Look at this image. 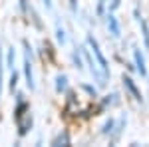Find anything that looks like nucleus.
I'll return each mask as SVG.
<instances>
[{"mask_svg":"<svg viewBox=\"0 0 149 147\" xmlns=\"http://www.w3.org/2000/svg\"><path fill=\"white\" fill-rule=\"evenodd\" d=\"M22 44H24V48H26V56H24V76H26V86H28V90H36L34 74H32V48L28 46L26 40H24Z\"/></svg>","mask_w":149,"mask_h":147,"instance_id":"1","label":"nucleus"},{"mask_svg":"<svg viewBox=\"0 0 149 147\" xmlns=\"http://www.w3.org/2000/svg\"><path fill=\"white\" fill-rule=\"evenodd\" d=\"M88 46L92 48V52H93V56H95V60H97V64H100V70H102L105 76H109V66H107V60L103 58V54H102V50H100V44H97V40L93 38L92 34H88Z\"/></svg>","mask_w":149,"mask_h":147,"instance_id":"2","label":"nucleus"},{"mask_svg":"<svg viewBox=\"0 0 149 147\" xmlns=\"http://www.w3.org/2000/svg\"><path fill=\"white\" fill-rule=\"evenodd\" d=\"M123 86H125V90L133 95V100H135V102H143V95H141L139 88L135 86V82L129 78V76H123Z\"/></svg>","mask_w":149,"mask_h":147,"instance_id":"3","label":"nucleus"},{"mask_svg":"<svg viewBox=\"0 0 149 147\" xmlns=\"http://www.w3.org/2000/svg\"><path fill=\"white\" fill-rule=\"evenodd\" d=\"M133 60H135V68H137V72L141 74V76H147V66H145V58H143V54H141V50H133Z\"/></svg>","mask_w":149,"mask_h":147,"instance_id":"4","label":"nucleus"},{"mask_svg":"<svg viewBox=\"0 0 149 147\" xmlns=\"http://www.w3.org/2000/svg\"><path fill=\"white\" fill-rule=\"evenodd\" d=\"M107 28H109V34L113 36V38H119V36H121V32H119V24H117V20H115L113 14L107 16Z\"/></svg>","mask_w":149,"mask_h":147,"instance_id":"5","label":"nucleus"},{"mask_svg":"<svg viewBox=\"0 0 149 147\" xmlns=\"http://www.w3.org/2000/svg\"><path fill=\"white\" fill-rule=\"evenodd\" d=\"M139 24H141V34H143V38H145V48L149 50V26H147V22H145L143 18H139Z\"/></svg>","mask_w":149,"mask_h":147,"instance_id":"6","label":"nucleus"},{"mask_svg":"<svg viewBox=\"0 0 149 147\" xmlns=\"http://www.w3.org/2000/svg\"><path fill=\"white\" fill-rule=\"evenodd\" d=\"M66 88H68V78L66 76H56V90L66 91Z\"/></svg>","mask_w":149,"mask_h":147,"instance_id":"7","label":"nucleus"},{"mask_svg":"<svg viewBox=\"0 0 149 147\" xmlns=\"http://www.w3.org/2000/svg\"><path fill=\"white\" fill-rule=\"evenodd\" d=\"M52 145H70V137L68 133H60V135L52 141Z\"/></svg>","mask_w":149,"mask_h":147,"instance_id":"8","label":"nucleus"},{"mask_svg":"<svg viewBox=\"0 0 149 147\" xmlns=\"http://www.w3.org/2000/svg\"><path fill=\"white\" fill-rule=\"evenodd\" d=\"M56 36H58V42L62 46L66 44V34H64V28L60 26V22H56Z\"/></svg>","mask_w":149,"mask_h":147,"instance_id":"9","label":"nucleus"},{"mask_svg":"<svg viewBox=\"0 0 149 147\" xmlns=\"http://www.w3.org/2000/svg\"><path fill=\"white\" fill-rule=\"evenodd\" d=\"M6 68L14 70V48H8V54H6Z\"/></svg>","mask_w":149,"mask_h":147,"instance_id":"10","label":"nucleus"},{"mask_svg":"<svg viewBox=\"0 0 149 147\" xmlns=\"http://www.w3.org/2000/svg\"><path fill=\"white\" fill-rule=\"evenodd\" d=\"M2 82H4V62H2V50H0V98H2Z\"/></svg>","mask_w":149,"mask_h":147,"instance_id":"11","label":"nucleus"},{"mask_svg":"<svg viewBox=\"0 0 149 147\" xmlns=\"http://www.w3.org/2000/svg\"><path fill=\"white\" fill-rule=\"evenodd\" d=\"M16 84H18V74L12 70V76H10V90H12V91L16 90Z\"/></svg>","mask_w":149,"mask_h":147,"instance_id":"12","label":"nucleus"},{"mask_svg":"<svg viewBox=\"0 0 149 147\" xmlns=\"http://www.w3.org/2000/svg\"><path fill=\"white\" fill-rule=\"evenodd\" d=\"M18 6H20V12L26 16L28 14V0H18Z\"/></svg>","mask_w":149,"mask_h":147,"instance_id":"13","label":"nucleus"},{"mask_svg":"<svg viewBox=\"0 0 149 147\" xmlns=\"http://www.w3.org/2000/svg\"><path fill=\"white\" fill-rule=\"evenodd\" d=\"M111 129H113V119H109V121L105 123V127H103V133L107 135V133H111Z\"/></svg>","mask_w":149,"mask_h":147,"instance_id":"14","label":"nucleus"},{"mask_svg":"<svg viewBox=\"0 0 149 147\" xmlns=\"http://www.w3.org/2000/svg\"><path fill=\"white\" fill-rule=\"evenodd\" d=\"M70 8H72V12H76L78 10V2L76 0H70Z\"/></svg>","mask_w":149,"mask_h":147,"instance_id":"15","label":"nucleus"},{"mask_svg":"<svg viewBox=\"0 0 149 147\" xmlns=\"http://www.w3.org/2000/svg\"><path fill=\"white\" fill-rule=\"evenodd\" d=\"M44 4H46V8H48V10L52 8V0H44Z\"/></svg>","mask_w":149,"mask_h":147,"instance_id":"16","label":"nucleus"}]
</instances>
